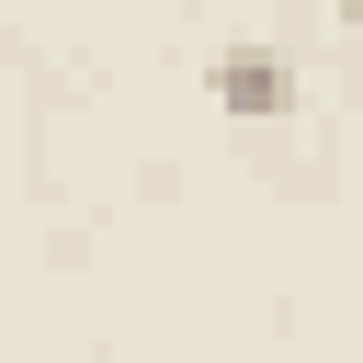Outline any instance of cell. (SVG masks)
Wrapping results in <instances>:
<instances>
[{"instance_id":"1","label":"cell","mask_w":363,"mask_h":363,"mask_svg":"<svg viewBox=\"0 0 363 363\" xmlns=\"http://www.w3.org/2000/svg\"><path fill=\"white\" fill-rule=\"evenodd\" d=\"M204 91H216L238 125H261V113H295V57H284V45H261V34H238V45H216Z\"/></svg>"},{"instance_id":"2","label":"cell","mask_w":363,"mask_h":363,"mask_svg":"<svg viewBox=\"0 0 363 363\" xmlns=\"http://www.w3.org/2000/svg\"><path fill=\"white\" fill-rule=\"evenodd\" d=\"M329 11H352V23H363V0H329Z\"/></svg>"}]
</instances>
